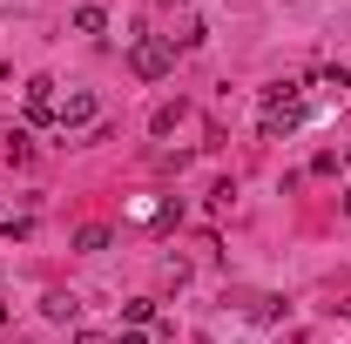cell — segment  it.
<instances>
[{
    "mask_svg": "<svg viewBox=\"0 0 351 344\" xmlns=\"http://www.w3.org/2000/svg\"><path fill=\"white\" fill-rule=\"evenodd\" d=\"M129 68H135V82H162L176 68V41H162V34H142V41L129 47Z\"/></svg>",
    "mask_w": 351,
    "mask_h": 344,
    "instance_id": "cell-1",
    "label": "cell"
},
{
    "mask_svg": "<svg viewBox=\"0 0 351 344\" xmlns=\"http://www.w3.org/2000/svg\"><path fill=\"white\" fill-rule=\"evenodd\" d=\"M95 115H101V108H95L88 88H68V95L54 101V122H61V129H95Z\"/></svg>",
    "mask_w": 351,
    "mask_h": 344,
    "instance_id": "cell-2",
    "label": "cell"
},
{
    "mask_svg": "<svg viewBox=\"0 0 351 344\" xmlns=\"http://www.w3.org/2000/svg\"><path fill=\"white\" fill-rule=\"evenodd\" d=\"M298 122H304V108H298V101H263V135H270V142H277V135H291Z\"/></svg>",
    "mask_w": 351,
    "mask_h": 344,
    "instance_id": "cell-3",
    "label": "cell"
},
{
    "mask_svg": "<svg viewBox=\"0 0 351 344\" xmlns=\"http://www.w3.org/2000/svg\"><path fill=\"white\" fill-rule=\"evenodd\" d=\"M27 115H34V122H54V82H47V75L27 82Z\"/></svg>",
    "mask_w": 351,
    "mask_h": 344,
    "instance_id": "cell-4",
    "label": "cell"
},
{
    "mask_svg": "<svg viewBox=\"0 0 351 344\" xmlns=\"http://www.w3.org/2000/svg\"><path fill=\"white\" fill-rule=\"evenodd\" d=\"M41 310L54 317V324H75V317H82V304L68 297V291H47V297H41Z\"/></svg>",
    "mask_w": 351,
    "mask_h": 344,
    "instance_id": "cell-5",
    "label": "cell"
},
{
    "mask_svg": "<svg viewBox=\"0 0 351 344\" xmlns=\"http://www.w3.org/2000/svg\"><path fill=\"white\" fill-rule=\"evenodd\" d=\"M108 243H115L108 223H82V230H75V250H108Z\"/></svg>",
    "mask_w": 351,
    "mask_h": 344,
    "instance_id": "cell-6",
    "label": "cell"
},
{
    "mask_svg": "<svg viewBox=\"0 0 351 344\" xmlns=\"http://www.w3.org/2000/svg\"><path fill=\"white\" fill-rule=\"evenodd\" d=\"M122 324H129V331L156 324V297H129V304H122Z\"/></svg>",
    "mask_w": 351,
    "mask_h": 344,
    "instance_id": "cell-7",
    "label": "cell"
},
{
    "mask_svg": "<svg viewBox=\"0 0 351 344\" xmlns=\"http://www.w3.org/2000/svg\"><path fill=\"white\" fill-rule=\"evenodd\" d=\"M101 27H108L101 7H75V34H101Z\"/></svg>",
    "mask_w": 351,
    "mask_h": 344,
    "instance_id": "cell-8",
    "label": "cell"
},
{
    "mask_svg": "<svg viewBox=\"0 0 351 344\" xmlns=\"http://www.w3.org/2000/svg\"><path fill=\"white\" fill-rule=\"evenodd\" d=\"M27 156H34V135L14 129V135H7V162H27Z\"/></svg>",
    "mask_w": 351,
    "mask_h": 344,
    "instance_id": "cell-9",
    "label": "cell"
},
{
    "mask_svg": "<svg viewBox=\"0 0 351 344\" xmlns=\"http://www.w3.org/2000/svg\"><path fill=\"white\" fill-rule=\"evenodd\" d=\"M317 82H324V88H351V61H331V68H324Z\"/></svg>",
    "mask_w": 351,
    "mask_h": 344,
    "instance_id": "cell-10",
    "label": "cell"
},
{
    "mask_svg": "<svg viewBox=\"0 0 351 344\" xmlns=\"http://www.w3.org/2000/svg\"><path fill=\"white\" fill-rule=\"evenodd\" d=\"M115 344H149V338H142V331H129V324H122V338H115Z\"/></svg>",
    "mask_w": 351,
    "mask_h": 344,
    "instance_id": "cell-11",
    "label": "cell"
},
{
    "mask_svg": "<svg viewBox=\"0 0 351 344\" xmlns=\"http://www.w3.org/2000/svg\"><path fill=\"white\" fill-rule=\"evenodd\" d=\"M75 344H115V338H101V331H82V338H75Z\"/></svg>",
    "mask_w": 351,
    "mask_h": 344,
    "instance_id": "cell-12",
    "label": "cell"
},
{
    "mask_svg": "<svg viewBox=\"0 0 351 344\" xmlns=\"http://www.w3.org/2000/svg\"><path fill=\"white\" fill-rule=\"evenodd\" d=\"M0 75H7V68H0Z\"/></svg>",
    "mask_w": 351,
    "mask_h": 344,
    "instance_id": "cell-13",
    "label": "cell"
}]
</instances>
